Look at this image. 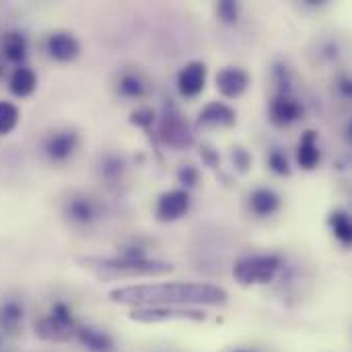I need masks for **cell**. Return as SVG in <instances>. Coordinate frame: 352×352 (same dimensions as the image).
I'll return each mask as SVG.
<instances>
[{
    "instance_id": "obj_22",
    "label": "cell",
    "mask_w": 352,
    "mask_h": 352,
    "mask_svg": "<svg viewBox=\"0 0 352 352\" xmlns=\"http://www.w3.org/2000/svg\"><path fill=\"white\" fill-rule=\"evenodd\" d=\"M19 124V109L8 101H0V136L10 134Z\"/></svg>"
},
{
    "instance_id": "obj_5",
    "label": "cell",
    "mask_w": 352,
    "mask_h": 352,
    "mask_svg": "<svg viewBox=\"0 0 352 352\" xmlns=\"http://www.w3.org/2000/svg\"><path fill=\"white\" fill-rule=\"evenodd\" d=\"M134 322L142 324H159V322H204L206 316L196 309H171V307H151V309H136L130 316Z\"/></svg>"
},
{
    "instance_id": "obj_16",
    "label": "cell",
    "mask_w": 352,
    "mask_h": 352,
    "mask_svg": "<svg viewBox=\"0 0 352 352\" xmlns=\"http://www.w3.org/2000/svg\"><path fill=\"white\" fill-rule=\"evenodd\" d=\"M78 342L91 352H109L113 349V340L107 332L97 328H80L76 332Z\"/></svg>"
},
{
    "instance_id": "obj_13",
    "label": "cell",
    "mask_w": 352,
    "mask_h": 352,
    "mask_svg": "<svg viewBox=\"0 0 352 352\" xmlns=\"http://www.w3.org/2000/svg\"><path fill=\"white\" fill-rule=\"evenodd\" d=\"M200 126H206V128H229L235 124V111L225 105V103H208L202 111H200V120H198Z\"/></svg>"
},
{
    "instance_id": "obj_12",
    "label": "cell",
    "mask_w": 352,
    "mask_h": 352,
    "mask_svg": "<svg viewBox=\"0 0 352 352\" xmlns=\"http://www.w3.org/2000/svg\"><path fill=\"white\" fill-rule=\"evenodd\" d=\"M270 118L276 126H289L301 118V105L291 95H276L270 105Z\"/></svg>"
},
{
    "instance_id": "obj_27",
    "label": "cell",
    "mask_w": 352,
    "mask_h": 352,
    "mask_svg": "<svg viewBox=\"0 0 352 352\" xmlns=\"http://www.w3.org/2000/svg\"><path fill=\"white\" fill-rule=\"evenodd\" d=\"M132 122L134 124H142V126H148L153 122V113L148 109H140L136 113H132Z\"/></svg>"
},
{
    "instance_id": "obj_8",
    "label": "cell",
    "mask_w": 352,
    "mask_h": 352,
    "mask_svg": "<svg viewBox=\"0 0 352 352\" xmlns=\"http://www.w3.org/2000/svg\"><path fill=\"white\" fill-rule=\"evenodd\" d=\"M250 85V76L245 70L235 68V66H227L217 74V89L223 97L235 99L239 97Z\"/></svg>"
},
{
    "instance_id": "obj_24",
    "label": "cell",
    "mask_w": 352,
    "mask_h": 352,
    "mask_svg": "<svg viewBox=\"0 0 352 352\" xmlns=\"http://www.w3.org/2000/svg\"><path fill=\"white\" fill-rule=\"evenodd\" d=\"M268 165H270V167H272V171H274V173H278V175H289V173H291V169H289V161H287V157H285L280 151L270 153V157H268Z\"/></svg>"
},
{
    "instance_id": "obj_3",
    "label": "cell",
    "mask_w": 352,
    "mask_h": 352,
    "mask_svg": "<svg viewBox=\"0 0 352 352\" xmlns=\"http://www.w3.org/2000/svg\"><path fill=\"white\" fill-rule=\"evenodd\" d=\"M278 268H280V260L276 256H250V258H241L235 264L233 276L243 287L268 285L274 280Z\"/></svg>"
},
{
    "instance_id": "obj_25",
    "label": "cell",
    "mask_w": 352,
    "mask_h": 352,
    "mask_svg": "<svg viewBox=\"0 0 352 352\" xmlns=\"http://www.w3.org/2000/svg\"><path fill=\"white\" fill-rule=\"evenodd\" d=\"M219 14H221L227 23L237 21V4H235V2H231V0L219 2Z\"/></svg>"
},
{
    "instance_id": "obj_15",
    "label": "cell",
    "mask_w": 352,
    "mask_h": 352,
    "mask_svg": "<svg viewBox=\"0 0 352 352\" xmlns=\"http://www.w3.org/2000/svg\"><path fill=\"white\" fill-rule=\"evenodd\" d=\"M8 89L14 97H29L37 89V74L29 66H16L10 74Z\"/></svg>"
},
{
    "instance_id": "obj_6",
    "label": "cell",
    "mask_w": 352,
    "mask_h": 352,
    "mask_svg": "<svg viewBox=\"0 0 352 352\" xmlns=\"http://www.w3.org/2000/svg\"><path fill=\"white\" fill-rule=\"evenodd\" d=\"M190 210V194L186 190L165 192L157 202V219L163 223H171L182 219Z\"/></svg>"
},
{
    "instance_id": "obj_17",
    "label": "cell",
    "mask_w": 352,
    "mask_h": 352,
    "mask_svg": "<svg viewBox=\"0 0 352 352\" xmlns=\"http://www.w3.org/2000/svg\"><path fill=\"white\" fill-rule=\"evenodd\" d=\"M297 161L303 169L311 171L316 169V165L320 163V148H318V134L307 130L299 142V153H297Z\"/></svg>"
},
{
    "instance_id": "obj_11",
    "label": "cell",
    "mask_w": 352,
    "mask_h": 352,
    "mask_svg": "<svg viewBox=\"0 0 352 352\" xmlns=\"http://www.w3.org/2000/svg\"><path fill=\"white\" fill-rule=\"evenodd\" d=\"M161 136L165 138L167 144L177 146V148L188 146L190 140H192L186 122H184L175 111H173V113H167V116L163 118V122H161Z\"/></svg>"
},
{
    "instance_id": "obj_2",
    "label": "cell",
    "mask_w": 352,
    "mask_h": 352,
    "mask_svg": "<svg viewBox=\"0 0 352 352\" xmlns=\"http://www.w3.org/2000/svg\"><path fill=\"white\" fill-rule=\"evenodd\" d=\"M85 268L93 270L99 278H126V276H163L173 272V266L159 260L122 256V258H87Z\"/></svg>"
},
{
    "instance_id": "obj_26",
    "label": "cell",
    "mask_w": 352,
    "mask_h": 352,
    "mask_svg": "<svg viewBox=\"0 0 352 352\" xmlns=\"http://www.w3.org/2000/svg\"><path fill=\"white\" fill-rule=\"evenodd\" d=\"M196 177H198V173H196L194 167H184V169L179 171V182H182L184 186H194V184H196Z\"/></svg>"
},
{
    "instance_id": "obj_18",
    "label": "cell",
    "mask_w": 352,
    "mask_h": 352,
    "mask_svg": "<svg viewBox=\"0 0 352 352\" xmlns=\"http://www.w3.org/2000/svg\"><path fill=\"white\" fill-rule=\"evenodd\" d=\"M278 204H280V198L272 190H256L250 198L252 210L260 217H268V214L276 212Z\"/></svg>"
},
{
    "instance_id": "obj_10",
    "label": "cell",
    "mask_w": 352,
    "mask_h": 352,
    "mask_svg": "<svg viewBox=\"0 0 352 352\" xmlns=\"http://www.w3.org/2000/svg\"><path fill=\"white\" fill-rule=\"evenodd\" d=\"M47 54L58 62H70L78 56V41L70 33H52L45 41Z\"/></svg>"
},
{
    "instance_id": "obj_4",
    "label": "cell",
    "mask_w": 352,
    "mask_h": 352,
    "mask_svg": "<svg viewBox=\"0 0 352 352\" xmlns=\"http://www.w3.org/2000/svg\"><path fill=\"white\" fill-rule=\"evenodd\" d=\"M37 336L43 340H52V342H64L70 340V336H74V320H72V311L68 309L66 303L58 301L52 311L41 318L35 326Z\"/></svg>"
},
{
    "instance_id": "obj_9",
    "label": "cell",
    "mask_w": 352,
    "mask_h": 352,
    "mask_svg": "<svg viewBox=\"0 0 352 352\" xmlns=\"http://www.w3.org/2000/svg\"><path fill=\"white\" fill-rule=\"evenodd\" d=\"M76 144H78V136L74 130H60L45 140L43 148L52 161H66L76 151Z\"/></svg>"
},
{
    "instance_id": "obj_1",
    "label": "cell",
    "mask_w": 352,
    "mask_h": 352,
    "mask_svg": "<svg viewBox=\"0 0 352 352\" xmlns=\"http://www.w3.org/2000/svg\"><path fill=\"white\" fill-rule=\"evenodd\" d=\"M113 303L122 305H225L229 295L225 289L202 283H163L113 289L109 293Z\"/></svg>"
},
{
    "instance_id": "obj_20",
    "label": "cell",
    "mask_w": 352,
    "mask_h": 352,
    "mask_svg": "<svg viewBox=\"0 0 352 352\" xmlns=\"http://www.w3.org/2000/svg\"><path fill=\"white\" fill-rule=\"evenodd\" d=\"M23 324V307L16 301H8L0 307V330L14 334Z\"/></svg>"
},
{
    "instance_id": "obj_21",
    "label": "cell",
    "mask_w": 352,
    "mask_h": 352,
    "mask_svg": "<svg viewBox=\"0 0 352 352\" xmlns=\"http://www.w3.org/2000/svg\"><path fill=\"white\" fill-rule=\"evenodd\" d=\"M118 91L124 95V97H130V99H138L146 93V82L142 76L134 74V72H128V74H122L120 82H118Z\"/></svg>"
},
{
    "instance_id": "obj_19",
    "label": "cell",
    "mask_w": 352,
    "mask_h": 352,
    "mask_svg": "<svg viewBox=\"0 0 352 352\" xmlns=\"http://www.w3.org/2000/svg\"><path fill=\"white\" fill-rule=\"evenodd\" d=\"M0 47H2V54L6 56V60H10V62H21L27 56V39L16 31L6 33L2 37Z\"/></svg>"
},
{
    "instance_id": "obj_14",
    "label": "cell",
    "mask_w": 352,
    "mask_h": 352,
    "mask_svg": "<svg viewBox=\"0 0 352 352\" xmlns=\"http://www.w3.org/2000/svg\"><path fill=\"white\" fill-rule=\"evenodd\" d=\"M64 212L76 225H89L99 214L95 202L91 198H87V196H72V198H68L66 206H64Z\"/></svg>"
},
{
    "instance_id": "obj_7",
    "label": "cell",
    "mask_w": 352,
    "mask_h": 352,
    "mask_svg": "<svg viewBox=\"0 0 352 352\" xmlns=\"http://www.w3.org/2000/svg\"><path fill=\"white\" fill-rule=\"evenodd\" d=\"M206 82V66L204 62H188L177 74V89L184 97H196L202 93Z\"/></svg>"
},
{
    "instance_id": "obj_23",
    "label": "cell",
    "mask_w": 352,
    "mask_h": 352,
    "mask_svg": "<svg viewBox=\"0 0 352 352\" xmlns=\"http://www.w3.org/2000/svg\"><path fill=\"white\" fill-rule=\"evenodd\" d=\"M330 225H332V231L334 235L342 241V243H351L352 239V227H351V219L346 212H334L330 217Z\"/></svg>"
}]
</instances>
